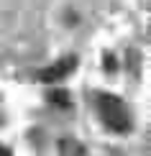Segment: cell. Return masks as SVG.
<instances>
[{"label":"cell","mask_w":151,"mask_h":156,"mask_svg":"<svg viewBox=\"0 0 151 156\" xmlns=\"http://www.w3.org/2000/svg\"><path fill=\"white\" fill-rule=\"evenodd\" d=\"M95 108L97 115H100L102 126L113 133H128L133 128V118H131L128 105L120 100V97L110 95V92H97L95 97Z\"/></svg>","instance_id":"6da1fadb"},{"label":"cell","mask_w":151,"mask_h":156,"mask_svg":"<svg viewBox=\"0 0 151 156\" xmlns=\"http://www.w3.org/2000/svg\"><path fill=\"white\" fill-rule=\"evenodd\" d=\"M74 69H77V56H64V59H59L54 64H49V67L38 69L36 80H41V82H59V80H64V77H69Z\"/></svg>","instance_id":"7a4b0ae2"},{"label":"cell","mask_w":151,"mask_h":156,"mask_svg":"<svg viewBox=\"0 0 151 156\" xmlns=\"http://www.w3.org/2000/svg\"><path fill=\"white\" fill-rule=\"evenodd\" d=\"M0 156H10V151H8L5 146H0Z\"/></svg>","instance_id":"3957f363"}]
</instances>
